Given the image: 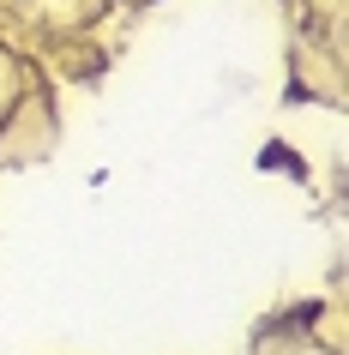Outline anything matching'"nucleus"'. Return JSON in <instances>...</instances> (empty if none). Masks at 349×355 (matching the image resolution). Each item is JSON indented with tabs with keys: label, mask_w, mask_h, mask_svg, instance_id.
Listing matches in <instances>:
<instances>
[]
</instances>
